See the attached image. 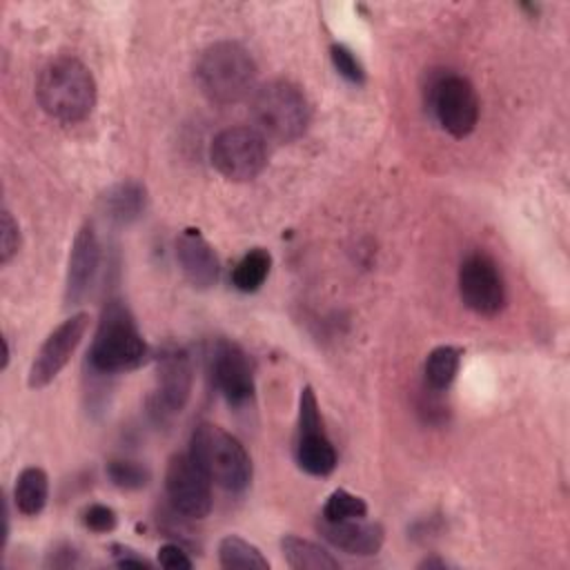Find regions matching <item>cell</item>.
Wrapping results in <instances>:
<instances>
[{
    "label": "cell",
    "instance_id": "1",
    "mask_svg": "<svg viewBox=\"0 0 570 570\" xmlns=\"http://www.w3.org/2000/svg\"><path fill=\"white\" fill-rule=\"evenodd\" d=\"M36 98L47 116L73 125L91 114L96 105V82L78 58L60 56L47 62L38 73Z\"/></svg>",
    "mask_w": 570,
    "mask_h": 570
},
{
    "label": "cell",
    "instance_id": "2",
    "mask_svg": "<svg viewBox=\"0 0 570 570\" xmlns=\"http://www.w3.org/2000/svg\"><path fill=\"white\" fill-rule=\"evenodd\" d=\"M256 71L252 53L232 40L203 49L194 67L198 89L216 105H232L249 96L256 85Z\"/></svg>",
    "mask_w": 570,
    "mask_h": 570
},
{
    "label": "cell",
    "instance_id": "3",
    "mask_svg": "<svg viewBox=\"0 0 570 570\" xmlns=\"http://www.w3.org/2000/svg\"><path fill=\"white\" fill-rule=\"evenodd\" d=\"M149 356L147 343L122 301H109L100 314L98 330L89 350L94 370L105 374L140 367Z\"/></svg>",
    "mask_w": 570,
    "mask_h": 570
},
{
    "label": "cell",
    "instance_id": "4",
    "mask_svg": "<svg viewBox=\"0 0 570 570\" xmlns=\"http://www.w3.org/2000/svg\"><path fill=\"white\" fill-rule=\"evenodd\" d=\"M189 454L212 483L240 492L252 481V459L243 443L214 423H198L191 432Z\"/></svg>",
    "mask_w": 570,
    "mask_h": 570
},
{
    "label": "cell",
    "instance_id": "5",
    "mask_svg": "<svg viewBox=\"0 0 570 570\" xmlns=\"http://www.w3.org/2000/svg\"><path fill=\"white\" fill-rule=\"evenodd\" d=\"M258 134L276 142L301 138L309 125V105L305 94L289 80H269L261 85L249 105Z\"/></svg>",
    "mask_w": 570,
    "mask_h": 570
},
{
    "label": "cell",
    "instance_id": "6",
    "mask_svg": "<svg viewBox=\"0 0 570 570\" xmlns=\"http://www.w3.org/2000/svg\"><path fill=\"white\" fill-rule=\"evenodd\" d=\"M212 165L227 180H252L267 165L265 138L252 127H227L212 140Z\"/></svg>",
    "mask_w": 570,
    "mask_h": 570
},
{
    "label": "cell",
    "instance_id": "7",
    "mask_svg": "<svg viewBox=\"0 0 570 570\" xmlns=\"http://www.w3.org/2000/svg\"><path fill=\"white\" fill-rule=\"evenodd\" d=\"M430 105L441 127L454 136L465 138L479 122V98L472 82L459 73H439L428 87Z\"/></svg>",
    "mask_w": 570,
    "mask_h": 570
},
{
    "label": "cell",
    "instance_id": "8",
    "mask_svg": "<svg viewBox=\"0 0 570 570\" xmlns=\"http://www.w3.org/2000/svg\"><path fill=\"white\" fill-rule=\"evenodd\" d=\"M296 463L312 476H327L336 468V450L323 430L318 401L309 385L301 390L298 399Z\"/></svg>",
    "mask_w": 570,
    "mask_h": 570
},
{
    "label": "cell",
    "instance_id": "9",
    "mask_svg": "<svg viewBox=\"0 0 570 570\" xmlns=\"http://www.w3.org/2000/svg\"><path fill=\"white\" fill-rule=\"evenodd\" d=\"M165 488L174 510L187 519H203L212 510V481L191 459V454H174L167 463Z\"/></svg>",
    "mask_w": 570,
    "mask_h": 570
},
{
    "label": "cell",
    "instance_id": "10",
    "mask_svg": "<svg viewBox=\"0 0 570 570\" xmlns=\"http://www.w3.org/2000/svg\"><path fill=\"white\" fill-rule=\"evenodd\" d=\"M459 294L465 307L481 316H494L505 305V285L497 263L481 252L470 254L459 267Z\"/></svg>",
    "mask_w": 570,
    "mask_h": 570
},
{
    "label": "cell",
    "instance_id": "11",
    "mask_svg": "<svg viewBox=\"0 0 570 570\" xmlns=\"http://www.w3.org/2000/svg\"><path fill=\"white\" fill-rule=\"evenodd\" d=\"M87 325H89V314L78 312V314H71L69 318H65L45 338V343L40 345V350L29 367V374H27L29 387L40 390V387L49 385L60 374V370L67 365L73 350L78 347L80 338L85 336Z\"/></svg>",
    "mask_w": 570,
    "mask_h": 570
},
{
    "label": "cell",
    "instance_id": "12",
    "mask_svg": "<svg viewBox=\"0 0 570 570\" xmlns=\"http://www.w3.org/2000/svg\"><path fill=\"white\" fill-rule=\"evenodd\" d=\"M156 392H154V410L165 414L180 412L191 394L194 370L191 358L183 347L169 345L163 347L156 356Z\"/></svg>",
    "mask_w": 570,
    "mask_h": 570
},
{
    "label": "cell",
    "instance_id": "13",
    "mask_svg": "<svg viewBox=\"0 0 570 570\" xmlns=\"http://www.w3.org/2000/svg\"><path fill=\"white\" fill-rule=\"evenodd\" d=\"M209 370L216 387L229 405H245L254 396V367L247 352L229 341H218L209 356Z\"/></svg>",
    "mask_w": 570,
    "mask_h": 570
},
{
    "label": "cell",
    "instance_id": "14",
    "mask_svg": "<svg viewBox=\"0 0 570 570\" xmlns=\"http://www.w3.org/2000/svg\"><path fill=\"white\" fill-rule=\"evenodd\" d=\"M100 263V243L91 225H82L71 243L67 278H65V303L76 305L91 287Z\"/></svg>",
    "mask_w": 570,
    "mask_h": 570
},
{
    "label": "cell",
    "instance_id": "15",
    "mask_svg": "<svg viewBox=\"0 0 570 570\" xmlns=\"http://www.w3.org/2000/svg\"><path fill=\"white\" fill-rule=\"evenodd\" d=\"M316 528L327 543H332L334 548L347 554H358V557L376 554L385 539L383 525L376 521H365L363 517L343 519V521L321 519Z\"/></svg>",
    "mask_w": 570,
    "mask_h": 570
},
{
    "label": "cell",
    "instance_id": "16",
    "mask_svg": "<svg viewBox=\"0 0 570 570\" xmlns=\"http://www.w3.org/2000/svg\"><path fill=\"white\" fill-rule=\"evenodd\" d=\"M176 258L180 265V272L185 278L198 287L209 289L218 281V258L212 249V245L205 240V236L198 229H185L176 238Z\"/></svg>",
    "mask_w": 570,
    "mask_h": 570
},
{
    "label": "cell",
    "instance_id": "17",
    "mask_svg": "<svg viewBox=\"0 0 570 570\" xmlns=\"http://www.w3.org/2000/svg\"><path fill=\"white\" fill-rule=\"evenodd\" d=\"M147 205L145 185L138 180H120L100 196V212L114 225H129L138 220Z\"/></svg>",
    "mask_w": 570,
    "mask_h": 570
},
{
    "label": "cell",
    "instance_id": "18",
    "mask_svg": "<svg viewBox=\"0 0 570 570\" xmlns=\"http://www.w3.org/2000/svg\"><path fill=\"white\" fill-rule=\"evenodd\" d=\"M283 557L289 568L294 570H336L338 561L314 541L287 534L281 541Z\"/></svg>",
    "mask_w": 570,
    "mask_h": 570
},
{
    "label": "cell",
    "instance_id": "19",
    "mask_svg": "<svg viewBox=\"0 0 570 570\" xmlns=\"http://www.w3.org/2000/svg\"><path fill=\"white\" fill-rule=\"evenodd\" d=\"M16 508L24 517H36L42 512L49 499V476L42 468H24L16 481L13 490Z\"/></svg>",
    "mask_w": 570,
    "mask_h": 570
},
{
    "label": "cell",
    "instance_id": "20",
    "mask_svg": "<svg viewBox=\"0 0 570 570\" xmlns=\"http://www.w3.org/2000/svg\"><path fill=\"white\" fill-rule=\"evenodd\" d=\"M218 561L227 570H267L269 568V561L263 557V552L254 543L236 534H227L218 543Z\"/></svg>",
    "mask_w": 570,
    "mask_h": 570
},
{
    "label": "cell",
    "instance_id": "21",
    "mask_svg": "<svg viewBox=\"0 0 570 570\" xmlns=\"http://www.w3.org/2000/svg\"><path fill=\"white\" fill-rule=\"evenodd\" d=\"M269 267H272V256L265 249L256 247L236 263L232 272V283L238 292H245V294L256 292L265 283Z\"/></svg>",
    "mask_w": 570,
    "mask_h": 570
},
{
    "label": "cell",
    "instance_id": "22",
    "mask_svg": "<svg viewBox=\"0 0 570 570\" xmlns=\"http://www.w3.org/2000/svg\"><path fill=\"white\" fill-rule=\"evenodd\" d=\"M461 365V352L452 345L434 347L425 358V383L432 390H445L454 381Z\"/></svg>",
    "mask_w": 570,
    "mask_h": 570
},
{
    "label": "cell",
    "instance_id": "23",
    "mask_svg": "<svg viewBox=\"0 0 570 570\" xmlns=\"http://www.w3.org/2000/svg\"><path fill=\"white\" fill-rule=\"evenodd\" d=\"M365 514H367V503L361 497H356L343 488L334 490L323 505V519H327V521L358 519Z\"/></svg>",
    "mask_w": 570,
    "mask_h": 570
},
{
    "label": "cell",
    "instance_id": "24",
    "mask_svg": "<svg viewBox=\"0 0 570 570\" xmlns=\"http://www.w3.org/2000/svg\"><path fill=\"white\" fill-rule=\"evenodd\" d=\"M107 476L120 490H140L149 483V470L138 461H129V459L109 461Z\"/></svg>",
    "mask_w": 570,
    "mask_h": 570
},
{
    "label": "cell",
    "instance_id": "25",
    "mask_svg": "<svg viewBox=\"0 0 570 570\" xmlns=\"http://www.w3.org/2000/svg\"><path fill=\"white\" fill-rule=\"evenodd\" d=\"M330 56H332L334 69H336L345 80H350V82H354V85H361V82L365 80L363 65L358 62V58H356L345 45H332Z\"/></svg>",
    "mask_w": 570,
    "mask_h": 570
},
{
    "label": "cell",
    "instance_id": "26",
    "mask_svg": "<svg viewBox=\"0 0 570 570\" xmlns=\"http://www.w3.org/2000/svg\"><path fill=\"white\" fill-rule=\"evenodd\" d=\"M20 247V227L9 209H2L0 214V263L7 265Z\"/></svg>",
    "mask_w": 570,
    "mask_h": 570
},
{
    "label": "cell",
    "instance_id": "27",
    "mask_svg": "<svg viewBox=\"0 0 570 570\" xmlns=\"http://www.w3.org/2000/svg\"><path fill=\"white\" fill-rule=\"evenodd\" d=\"M116 523H118L116 512L109 505L94 503L85 510V525L94 532H111L116 528Z\"/></svg>",
    "mask_w": 570,
    "mask_h": 570
},
{
    "label": "cell",
    "instance_id": "28",
    "mask_svg": "<svg viewBox=\"0 0 570 570\" xmlns=\"http://www.w3.org/2000/svg\"><path fill=\"white\" fill-rule=\"evenodd\" d=\"M158 563L169 570H189L191 568V559L178 543H165L158 550Z\"/></svg>",
    "mask_w": 570,
    "mask_h": 570
},
{
    "label": "cell",
    "instance_id": "29",
    "mask_svg": "<svg viewBox=\"0 0 570 570\" xmlns=\"http://www.w3.org/2000/svg\"><path fill=\"white\" fill-rule=\"evenodd\" d=\"M111 552H114L116 566H120V568H151V563L145 557H140L136 550H131L127 546L116 543V546H111Z\"/></svg>",
    "mask_w": 570,
    "mask_h": 570
},
{
    "label": "cell",
    "instance_id": "30",
    "mask_svg": "<svg viewBox=\"0 0 570 570\" xmlns=\"http://www.w3.org/2000/svg\"><path fill=\"white\" fill-rule=\"evenodd\" d=\"M434 566H436V568H445L448 563L441 561V559H425V561L419 563V568H434Z\"/></svg>",
    "mask_w": 570,
    "mask_h": 570
}]
</instances>
